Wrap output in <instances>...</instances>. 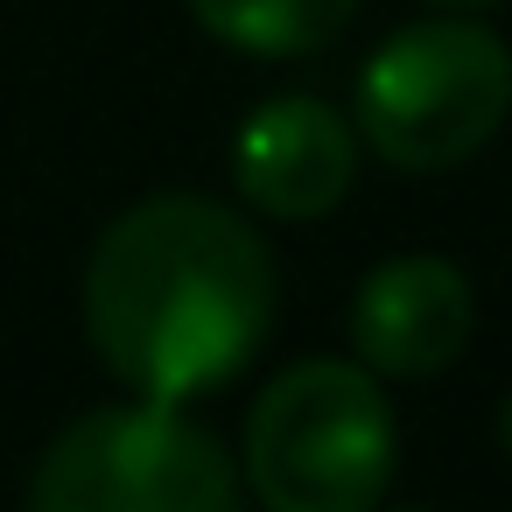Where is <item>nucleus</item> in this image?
<instances>
[{"label":"nucleus","instance_id":"f257e3e1","mask_svg":"<svg viewBox=\"0 0 512 512\" xmlns=\"http://www.w3.org/2000/svg\"><path fill=\"white\" fill-rule=\"evenodd\" d=\"M274 309V253L218 197H141L85 260V337L141 400L183 407L232 386L267 351Z\"/></svg>","mask_w":512,"mask_h":512},{"label":"nucleus","instance_id":"f03ea898","mask_svg":"<svg viewBox=\"0 0 512 512\" xmlns=\"http://www.w3.org/2000/svg\"><path fill=\"white\" fill-rule=\"evenodd\" d=\"M393 463L400 428L358 358H295L246 414L239 477L260 512H379Z\"/></svg>","mask_w":512,"mask_h":512},{"label":"nucleus","instance_id":"7ed1b4c3","mask_svg":"<svg viewBox=\"0 0 512 512\" xmlns=\"http://www.w3.org/2000/svg\"><path fill=\"white\" fill-rule=\"evenodd\" d=\"M512 113V50L470 15H435L393 29L351 92L358 141L407 176H442L470 162Z\"/></svg>","mask_w":512,"mask_h":512},{"label":"nucleus","instance_id":"20e7f679","mask_svg":"<svg viewBox=\"0 0 512 512\" xmlns=\"http://www.w3.org/2000/svg\"><path fill=\"white\" fill-rule=\"evenodd\" d=\"M29 512H239L232 449L169 400L78 414L29 477Z\"/></svg>","mask_w":512,"mask_h":512},{"label":"nucleus","instance_id":"39448f33","mask_svg":"<svg viewBox=\"0 0 512 512\" xmlns=\"http://www.w3.org/2000/svg\"><path fill=\"white\" fill-rule=\"evenodd\" d=\"M358 127L330 99L281 92L246 113L232 134V183L239 197L274 225H316L330 218L358 183Z\"/></svg>","mask_w":512,"mask_h":512},{"label":"nucleus","instance_id":"423d86ee","mask_svg":"<svg viewBox=\"0 0 512 512\" xmlns=\"http://www.w3.org/2000/svg\"><path fill=\"white\" fill-rule=\"evenodd\" d=\"M351 358L379 379H435L463 358L477 295L470 274L442 253H393L351 295Z\"/></svg>","mask_w":512,"mask_h":512},{"label":"nucleus","instance_id":"0eeeda50","mask_svg":"<svg viewBox=\"0 0 512 512\" xmlns=\"http://www.w3.org/2000/svg\"><path fill=\"white\" fill-rule=\"evenodd\" d=\"M183 8L239 57H309L351 29L358 0H183Z\"/></svg>","mask_w":512,"mask_h":512},{"label":"nucleus","instance_id":"6e6552de","mask_svg":"<svg viewBox=\"0 0 512 512\" xmlns=\"http://www.w3.org/2000/svg\"><path fill=\"white\" fill-rule=\"evenodd\" d=\"M421 8H442V15H484V8H498V0H421Z\"/></svg>","mask_w":512,"mask_h":512},{"label":"nucleus","instance_id":"1a4fd4ad","mask_svg":"<svg viewBox=\"0 0 512 512\" xmlns=\"http://www.w3.org/2000/svg\"><path fill=\"white\" fill-rule=\"evenodd\" d=\"M498 449H505V456H512V393H505V400H498Z\"/></svg>","mask_w":512,"mask_h":512},{"label":"nucleus","instance_id":"9d476101","mask_svg":"<svg viewBox=\"0 0 512 512\" xmlns=\"http://www.w3.org/2000/svg\"><path fill=\"white\" fill-rule=\"evenodd\" d=\"M400 512H428V505H400Z\"/></svg>","mask_w":512,"mask_h":512}]
</instances>
